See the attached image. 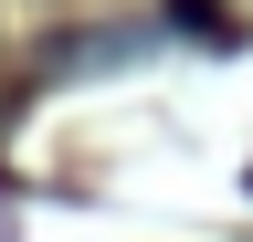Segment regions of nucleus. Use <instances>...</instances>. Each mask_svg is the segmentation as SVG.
Here are the masks:
<instances>
[{
    "mask_svg": "<svg viewBox=\"0 0 253 242\" xmlns=\"http://www.w3.org/2000/svg\"><path fill=\"white\" fill-rule=\"evenodd\" d=\"M169 21H179V32H201V42H232V32H243L221 0H169Z\"/></svg>",
    "mask_w": 253,
    "mask_h": 242,
    "instance_id": "1",
    "label": "nucleus"
}]
</instances>
